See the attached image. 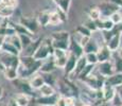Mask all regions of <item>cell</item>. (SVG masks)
Listing matches in <instances>:
<instances>
[{"label": "cell", "mask_w": 122, "mask_h": 106, "mask_svg": "<svg viewBox=\"0 0 122 106\" xmlns=\"http://www.w3.org/2000/svg\"><path fill=\"white\" fill-rule=\"evenodd\" d=\"M19 67L17 69L18 79L28 80L39 71L41 62L36 61L33 56H22L19 55Z\"/></svg>", "instance_id": "1"}, {"label": "cell", "mask_w": 122, "mask_h": 106, "mask_svg": "<svg viewBox=\"0 0 122 106\" xmlns=\"http://www.w3.org/2000/svg\"><path fill=\"white\" fill-rule=\"evenodd\" d=\"M51 41H52L53 49H60V50L68 51L70 45L71 35L69 32L66 31H58L54 32L51 35Z\"/></svg>", "instance_id": "2"}, {"label": "cell", "mask_w": 122, "mask_h": 106, "mask_svg": "<svg viewBox=\"0 0 122 106\" xmlns=\"http://www.w3.org/2000/svg\"><path fill=\"white\" fill-rule=\"evenodd\" d=\"M53 53V47H52V41H51L50 37H46V38L41 39V42L39 47L37 48L36 52L34 53L33 57L36 61L43 62L47 58L51 57Z\"/></svg>", "instance_id": "3"}, {"label": "cell", "mask_w": 122, "mask_h": 106, "mask_svg": "<svg viewBox=\"0 0 122 106\" xmlns=\"http://www.w3.org/2000/svg\"><path fill=\"white\" fill-rule=\"evenodd\" d=\"M0 62L4 68H14V69H18L20 64L19 56L4 52H0Z\"/></svg>", "instance_id": "4"}, {"label": "cell", "mask_w": 122, "mask_h": 106, "mask_svg": "<svg viewBox=\"0 0 122 106\" xmlns=\"http://www.w3.org/2000/svg\"><path fill=\"white\" fill-rule=\"evenodd\" d=\"M96 70H97V73H99L101 76H103L104 79H107L108 76H111V75L115 73L114 65H112V60L108 61V62L97 64V65H96Z\"/></svg>", "instance_id": "5"}, {"label": "cell", "mask_w": 122, "mask_h": 106, "mask_svg": "<svg viewBox=\"0 0 122 106\" xmlns=\"http://www.w3.org/2000/svg\"><path fill=\"white\" fill-rule=\"evenodd\" d=\"M58 90L62 96H74V92L76 91V87L72 83H70L69 80H63L58 83Z\"/></svg>", "instance_id": "6"}, {"label": "cell", "mask_w": 122, "mask_h": 106, "mask_svg": "<svg viewBox=\"0 0 122 106\" xmlns=\"http://www.w3.org/2000/svg\"><path fill=\"white\" fill-rule=\"evenodd\" d=\"M18 23L25 27V29H27L31 34H35L38 30V23H37V20L36 18H31V17H20L19 18V21Z\"/></svg>", "instance_id": "7"}, {"label": "cell", "mask_w": 122, "mask_h": 106, "mask_svg": "<svg viewBox=\"0 0 122 106\" xmlns=\"http://www.w3.org/2000/svg\"><path fill=\"white\" fill-rule=\"evenodd\" d=\"M67 19V14L63 13L61 10H55L50 12V17H49V25H52V27H55V25H58L61 23L65 22Z\"/></svg>", "instance_id": "8"}, {"label": "cell", "mask_w": 122, "mask_h": 106, "mask_svg": "<svg viewBox=\"0 0 122 106\" xmlns=\"http://www.w3.org/2000/svg\"><path fill=\"white\" fill-rule=\"evenodd\" d=\"M98 8H99L100 13H101V18H109V16H111L112 13H115V12H117L119 9H121V8H119V6L109 3V2H107V1H103Z\"/></svg>", "instance_id": "9"}, {"label": "cell", "mask_w": 122, "mask_h": 106, "mask_svg": "<svg viewBox=\"0 0 122 106\" xmlns=\"http://www.w3.org/2000/svg\"><path fill=\"white\" fill-rule=\"evenodd\" d=\"M60 96L61 95L58 92L50 96H38L35 100V102L39 106H55L58 99H60Z\"/></svg>", "instance_id": "10"}, {"label": "cell", "mask_w": 122, "mask_h": 106, "mask_svg": "<svg viewBox=\"0 0 122 106\" xmlns=\"http://www.w3.org/2000/svg\"><path fill=\"white\" fill-rule=\"evenodd\" d=\"M121 38H122V33H120L119 31L116 32V34L109 39L108 41L106 42V47L109 49V51L112 53H115L121 46Z\"/></svg>", "instance_id": "11"}, {"label": "cell", "mask_w": 122, "mask_h": 106, "mask_svg": "<svg viewBox=\"0 0 122 106\" xmlns=\"http://www.w3.org/2000/svg\"><path fill=\"white\" fill-rule=\"evenodd\" d=\"M112 52L109 51V49L106 47V45H102L99 47V50L97 51V57H98V64L108 62L112 60Z\"/></svg>", "instance_id": "12"}, {"label": "cell", "mask_w": 122, "mask_h": 106, "mask_svg": "<svg viewBox=\"0 0 122 106\" xmlns=\"http://www.w3.org/2000/svg\"><path fill=\"white\" fill-rule=\"evenodd\" d=\"M71 54H73L76 57H82L84 55V50H83V47L79 44L73 37L71 36V39H70V45H69V49H68Z\"/></svg>", "instance_id": "13"}, {"label": "cell", "mask_w": 122, "mask_h": 106, "mask_svg": "<svg viewBox=\"0 0 122 106\" xmlns=\"http://www.w3.org/2000/svg\"><path fill=\"white\" fill-rule=\"evenodd\" d=\"M56 69L55 67V64H54V61H53V57L47 58L41 62V68H39V73H52L53 71Z\"/></svg>", "instance_id": "14"}, {"label": "cell", "mask_w": 122, "mask_h": 106, "mask_svg": "<svg viewBox=\"0 0 122 106\" xmlns=\"http://www.w3.org/2000/svg\"><path fill=\"white\" fill-rule=\"evenodd\" d=\"M41 39H43V38L33 39V41H32L31 44L27 47V48L23 49L21 52H20V55H22V56H33L34 53L36 52L37 48H38L39 45H41Z\"/></svg>", "instance_id": "15"}, {"label": "cell", "mask_w": 122, "mask_h": 106, "mask_svg": "<svg viewBox=\"0 0 122 106\" xmlns=\"http://www.w3.org/2000/svg\"><path fill=\"white\" fill-rule=\"evenodd\" d=\"M76 61H78V57L71 54L68 51V58H67V63H66V66L64 68V72L67 76H69L72 72L74 71V68H76Z\"/></svg>", "instance_id": "16"}, {"label": "cell", "mask_w": 122, "mask_h": 106, "mask_svg": "<svg viewBox=\"0 0 122 106\" xmlns=\"http://www.w3.org/2000/svg\"><path fill=\"white\" fill-rule=\"evenodd\" d=\"M29 84L33 90H38V89L45 84L44 77H43V75H41V73L37 72V73H35L34 75H32V76L29 79Z\"/></svg>", "instance_id": "17"}, {"label": "cell", "mask_w": 122, "mask_h": 106, "mask_svg": "<svg viewBox=\"0 0 122 106\" xmlns=\"http://www.w3.org/2000/svg\"><path fill=\"white\" fill-rule=\"evenodd\" d=\"M102 46L100 45L98 40L96 38H93L92 36L89 38V40L86 42V45L84 46L83 50H84V54H87V53H97V51L99 50V47Z\"/></svg>", "instance_id": "18"}, {"label": "cell", "mask_w": 122, "mask_h": 106, "mask_svg": "<svg viewBox=\"0 0 122 106\" xmlns=\"http://www.w3.org/2000/svg\"><path fill=\"white\" fill-rule=\"evenodd\" d=\"M15 86L19 89L21 93H25V95H29V96L31 95L32 90H33V89L31 88V86H30L29 81H25V80H23V79H16Z\"/></svg>", "instance_id": "19"}, {"label": "cell", "mask_w": 122, "mask_h": 106, "mask_svg": "<svg viewBox=\"0 0 122 106\" xmlns=\"http://www.w3.org/2000/svg\"><path fill=\"white\" fill-rule=\"evenodd\" d=\"M98 31H112L115 28V25L108 18H100L96 21Z\"/></svg>", "instance_id": "20"}, {"label": "cell", "mask_w": 122, "mask_h": 106, "mask_svg": "<svg viewBox=\"0 0 122 106\" xmlns=\"http://www.w3.org/2000/svg\"><path fill=\"white\" fill-rule=\"evenodd\" d=\"M102 93H103V100L106 103H111L112 99L115 98V96H116V90H115L114 87L104 83V86L102 88Z\"/></svg>", "instance_id": "21"}, {"label": "cell", "mask_w": 122, "mask_h": 106, "mask_svg": "<svg viewBox=\"0 0 122 106\" xmlns=\"http://www.w3.org/2000/svg\"><path fill=\"white\" fill-rule=\"evenodd\" d=\"M105 84L116 88L119 85H122V73H114L107 79H105Z\"/></svg>", "instance_id": "22"}, {"label": "cell", "mask_w": 122, "mask_h": 106, "mask_svg": "<svg viewBox=\"0 0 122 106\" xmlns=\"http://www.w3.org/2000/svg\"><path fill=\"white\" fill-rule=\"evenodd\" d=\"M49 17H50V11L44 10L37 15L36 20L39 27H47L49 25Z\"/></svg>", "instance_id": "23"}, {"label": "cell", "mask_w": 122, "mask_h": 106, "mask_svg": "<svg viewBox=\"0 0 122 106\" xmlns=\"http://www.w3.org/2000/svg\"><path fill=\"white\" fill-rule=\"evenodd\" d=\"M87 66V62H86L85 60V56H82V57L78 58V61H76V68H74V71L72 72L71 74L69 75V76H76L78 77V75L81 73L82 71H83V69Z\"/></svg>", "instance_id": "24"}, {"label": "cell", "mask_w": 122, "mask_h": 106, "mask_svg": "<svg viewBox=\"0 0 122 106\" xmlns=\"http://www.w3.org/2000/svg\"><path fill=\"white\" fill-rule=\"evenodd\" d=\"M0 52H4V53H9V54H12V55H17L19 56L20 55V51H18L13 45L11 44L10 41H8L5 39L3 42V46L1 48V51Z\"/></svg>", "instance_id": "25"}, {"label": "cell", "mask_w": 122, "mask_h": 106, "mask_svg": "<svg viewBox=\"0 0 122 106\" xmlns=\"http://www.w3.org/2000/svg\"><path fill=\"white\" fill-rule=\"evenodd\" d=\"M38 91H39L41 96H53V95H55V93H57L54 87L49 84H44L43 86L38 89Z\"/></svg>", "instance_id": "26"}, {"label": "cell", "mask_w": 122, "mask_h": 106, "mask_svg": "<svg viewBox=\"0 0 122 106\" xmlns=\"http://www.w3.org/2000/svg\"><path fill=\"white\" fill-rule=\"evenodd\" d=\"M14 100H15V102L17 103L18 106H28L30 104V96L25 95V93H18Z\"/></svg>", "instance_id": "27"}, {"label": "cell", "mask_w": 122, "mask_h": 106, "mask_svg": "<svg viewBox=\"0 0 122 106\" xmlns=\"http://www.w3.org/2000/svg\"><path fill=\"white\" fill-rule=\"evenodd\" d=\"M53 2L57 5L58 10H61L65 14L68 13L69 8H70V4H71V0H53Z\"/></svg>", "instance_id": "28"}, {"label": "cell", "mask_w": 122, "mask_h": 106, "mask_svg": "<svg viewBox=\"0 0 122 106\" xmlns=\"http://www.w3.org/2000/svg\"><path fill=\"white\" fill-rule=\"evenodd\" d=\"M95 68H96V66H93V65H88V64H87V66H86V67L83 69V71H82L81 73L78 75V79H79L81 82H83L84 80L87 79L89 75L92 73L93 70H95Z\"/></svg>", "instance_id": "29"}, {"label": "cell", "mask_w": 122, "mask_h": 106, "mask_svg": "<svg viewBox=\"0 0 122 106\" xmlns=\"http://www.w3.org/2000/svg\"><path fill=\"white\" fill-rule=\"evenodd\" d=\"M2 73L4 74V77L6 80H10V81H15L16 79H18L17 69H14V68H4Z\"/></svg>", "instance_id": "30"}, {"label": "cell", "mask_w": 122, "mask_h": 106, "mask_svg": "<svg viewBox=\"0 0 122 106\" xmlns=\"http://www.w3.org/2000/svg\"><path fill=\"white\" fill-rule=\"evenodd\" d=\"M88 14V18L93 21H97L99 20L101 18V13H100V10L98 6H92V8H90L87 12Z\"/></svg>", "instance_id": "31"}, {"label": "cell", "mask_w": 122, "mask_h": 106, "mask_svg": "<svg viewBox=\"0 0 122 106\" xmlns=\"http://www.w3.org/2000/svg\"><path fill=\"white\" fill-rule=\"evenodd\" d=\"M5 39L8 41H10L18 51H20V52L22 51V47H21V44H20L18 34H14V35H12V36H10V37H5Z\"/></svg>", "instance_id": "32"}, {"label": "cell", "mask_w": 122, "mask_h": 106, "mask_svg": "<svg viewBox=\"0 0 122 106\" xmlns=\"http://www.w3.org/2000/svg\"><path fill=\"white\" fill-rule=\"evenodd\" d=\"M108 19L111 20L115 25H120V23L122 22V8L119 9V10L117 12H115V13H112V15L109 16Z\"/></svg>", "instance_id": "33"}, {"label": "cell", "mask_w": 122, "mask_h": 106, "mask_svg": "<svg viewBox=\"0 0 122 106\" xmlns=\"http://www.w3.org/2000/svg\"><path fill=\"white\" fill-rule=\"evenodd\" d=\"M112 62L114 65L115 73H122V58L119 57L118 55L112 56Z\"/></svg>", "instance_id": "34"}, {"label": "cell", "mask_w": 122, "mask_h": 106, "mask_svg": "<svg viewBox=\"0 0 122 106\" xmlns=\"http://www.w3.org/2000/svg\"><path fill=\"white\" fill-rule=\"evenodd\" d=\"M67 58H68V52L65 54V55L60 56V57H53L55 67L56 68H61V69H64L65 66H66V63H67Z\"/></svg>", "instance_id": "35"}, {"label": "cell", "mask_w": 122, "mask_h": 106, "mask_svg": "<svg viewBox=\"0 0 122 106\" xmlns=\"http://www.w3.org/2000/svg\"><path fill=\"white\" fill-rule=\"evenodd\" d=\"M18 36H19V40H20V44H21L22 50H23V49H25L32 41H33V36H30V35L18 34Z\"/></svg>", "instance_id": "36"}, {"label": "cell", "mask_w": 122, "mask_h": 106, "mask_svg": "<svg viewBox=\"0 0 122 106\" xmlns=\"http://www.w3.org/2000/svg\"><path fill=\"white\" fill-rule=\"evenodd\" d=\"M14 12H15V10L3 8V6L0 5V18H1V19H9L10 17L13 16Z\"/></svg>", "instance_id": "37"}, {"label": "cell", "mask_w": 122, "mask_h": 106, "mask_svg": "<svg viewBox=\"0 0 122 106\" xmlns=\"http://www.w3.org/2000/svg\"><path fill=\"white\" fill-rule=\"evenodd\" d=\"M0 5L3 8L15 10L18 5V0H0Z\"/></svg>", "instance_id": "38"}, {"label": "cell", "mask_w": 122, "mask_h": 106, "mask_svg": "<svg viewBox=\"0 0 122 106\" xmlns=\"http://www.w3.org/2000/svg\"><path fill=\"white\" fill-rule=\"evenodd\" d=\"M76 34H79V35H81V36H85V37H91L92 33L89 31L86 27H84L83 25H80L76 29Z\"/></svg>", "instance_id": "39"}, {"label": "cell", "mask_w": 122, "mask_h": 106, "mask_svg": "<svg viewBox=\"0 0 122 106\" xmlns=\"http://www.w3.org/2000/svg\"><path fill=\"white\" fill-rule=\"evenodd\" d=\"M83 25H84V27L87 28V29H88L91 33L98 32V28H97V25H96V21H93V20L89 19V18H87V19L84 21Z\"/></svg>", "instance_id": "40"}, {"label": "cell", "mask_w": 122, "mask_h": 106, "mask_svg": "<svg viewBox=\"0 0 122 106\" xmlns=\"http://www.w3.org/2000/svg\"><path fill=\"white\" fill-rule=\"evenodd\" d=\"M85 60L87 62L88 65H93L96 66L98 64V57H97V53H87L84 54Z\"/></svg>", "instance_id": "41"}, {"label": "cell", "mask_w": 122, "mask_h": 106, "mask_svg": "<svg viewBox=\"0 0 122 106\" xmlns=\"http://www.w3.org/2000/svg\"><path fill=\"white\" fill-rule=\"evenodd\" d=\"M44 77V81H45V84H49L51 86L55 84V79L54 76L52 75V73H41Z\"/></svg>", "instance_id": "42"}, {"label": "cell", "mask_w": 122, "mask_h": 106, "mask_svg": "<svg viewBox=\"0 0 122 106\" xmlns=\"http://www.w3.org/2000/svg\"><path fill=\"white\" fill-rule=\"evenodd\" d=\"M85 104H87V102H85L83 99H81V98H76V96H74L73 106H85Z\"/></svg>", "instance_id": "43"}, {"label": "cell", "mask_w": 122, "mask_h": 106, "mask_svg": "<svg viewBox=\"0 0 122 106\" xmlns=\"http://www.w3.org/2000/svg\"><path fill=\"white\" fill-rule=\"evenodd\" d=\"M115 90H116V95L119 96V99H120L121 102H122V85L117 86L116 88H115Z\"/></svg>", "instance_id": "44"}, {"label": "cell", "mask_w": 122, "mask_h": 106, "mask_svg": "<svg viewBox=\"0 0 122 106\" xmlns=\"http://www.w3.org/2000/svg\"><path fill=\"white\" fill-rule=\"evenodd\" d=\"M104 1H107L109 3L119 6V8H122V0H104Z\"/></svg>", "instance_id": "45"}, {"label": "cell", "mask_w": 122, "mask_h": 106, "mask_svg": "<svg viewBox=\"0 0 122 106\" xmlns=\"http://www.w3.org/2000/svg\"><path fill=\"white\" fill-rule=\"evenodd\" d=\"M55 106H67L66 104H65V102H64V98H63L62 96H60V99H58V101H57V103H56V105Z\"/></svg>", "instance_id": "46"}, {"label": "cell", "mask_w": 122, "mask_h": 106, "mask_svg": "<svg viewBox=\"0 0 122 106\" xmlns=\"http://www.w3.org/2000/svg\"><path fill=\"white\" fill-rule=\"evenodd\" d=\"M6 106H18L17 105V103L15 102V100H14V99H11L10 101H9V103H8V105Z\"/></svg>", "instance_id": "47"}, {"label": "cell", "mask_w": 122, "mask_h": 106, "mask_svg": "<svg viewBox=\"0 0 122 106\" xmlns=\"http://www.w3.org/2000/svg\"><path fill=\"white\" fill-rule=\"evenodd\" d=\"M115 53H117V55H118L119 57H121V58H122V46H120V48H119Z\"/></svg>", "instance_id": "48"}, {"label": "cell", "mask_w": 122, "mask_h": 106, "mask_svg": "<svg viewBox=\"0 0 122 106\" xmlns=\"http://www.w3.org/2000/svg\"><path fill=\"white\" fill-rule=\"evenodd\" d=\"M4 40H5V37H4V36H0V51H1V48H2V46H3Z\"/></svg>", "instance_id": "49"}, {"label": "cell", "mask_w": 122, "mask_h": 106, "mask_svg": "<svg viewBox=\"0 0 122 106\" xmlns=\"http://www.w3.org/2000/svg\"><path fill=\"white\" fill-rule=\"evenodd\" d=\"M2 96H3V87L0 85V99L2 98Z\"/></svg>", "instance_id": "50"}, {"label": "cell", "mask_w": 122, "mask_h": 106, "mask_svg": "<svg viewBox=\"0 0 122 106\" xmlns=\"http://www.w3.org/2000/svg\"><path fill=\"white\" fill-rule=\"evenodd\" d=\"M4 70V67L2 66V64H1V62H0V72H2Z\"/></svg>", "instance_id": "51"}, {"label": "cell", "mask_w": 122, "mask_h": 106, "mask_svg": "<svg viewBox=\"0 0 122 106\" xmlns=\"http://www.w3.org/2000/svg\"><path fill=\"white\" fill-rule=\"evenodd\" d=\"M85 106H92V105H91L90 103H87V104H85Z\"/></svg>", "instance_id": "52"}, {"label": "cell", "mask_w": 122, "mask_h": 106, "mask_svg": "<svg viewBox=\"0 0 122 106\" xmlns=\"http://www.w3.org/2000/svg\"><path fill=\"white\" fill-rule=\"evenodd\" d=\"M121 106H122V104H121Z\"/></svg>", "instance_id": "53"}]
</instances>
